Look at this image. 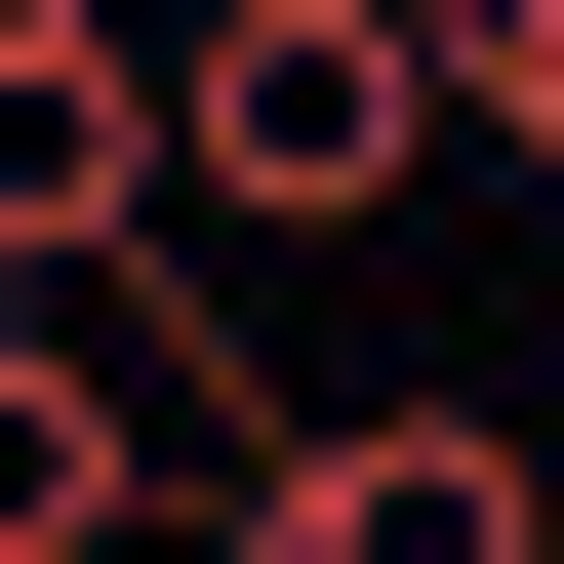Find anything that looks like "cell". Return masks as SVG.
<instances>
[{
  "instance_id": "obj_5",
  "label": "cell",
  "mask_w": 564,
  "mask_h": 564,
  "mask_svg": "<svg viewBox=\"0 0 564 564\" xmlns=\"http://www.w3.org/2000/svg\"><path fill=\"white\" fill-rule=\"evenodd\" d=\"M41 41H121V0H0V82H41Z\"/></svg>"
},
{
  "instance_id": "obj_2",
  "label": "cell",
  "mask_w": 564,
  "mask_h": 564,
  "mask_svg": "<svg viewBox=\"0 0 564 564\" xmlns=\"http://www.w3.org/2000/svg\"><path fill=\"white\" fill-rule=\"evenodd\" d=\"M202 564H564V444H524L484 364H403V403H282V484H242Z\"/></svg>"
},
{
  "instance_id": "obj_4",
  "label": "cell",
  "mask_w": 564,
  "mask_h": 564,
  "mask_svg": "<svg viewBox=\"0 0 564 564\" xmlns=\"http://www.w3.org/2000/svg\"><path fill=\"white\" fill-rule=\"evenodd\" d=\"M444 82H484V202H564V0H444Z\"/></svg>"
},
{
  "instance_id": "obj_3",
  "label": "cell",
  "mask_w": 564,
  "mask_h": 564,
  "mask_svg": "<svg viewBox=\"0 0 564 564\" xmlns=\"http://www.w3.org/2000/svg\"><path fill=\"white\" fill-rule=\"evenodd\" d=\"M162 484H202V364L82 323V282H0V564H162Z\"/></svg>"
},
{
  "instance_id": "obj_1",
  "label": "cell",
  "mask_w": 564,
  "mask_h": 564,
  "mask_svg": "<svg viewBox=\"0 0 564 564\" xmlns=\"http://www.w3.org/2000/svg\"><path fill=\"white\" fill-rule=\"evenodd\" d=\"M162 121H202V242H403V202L484 162L444 0H202V41H162Z\"/></svg>"
}]
</instances>
